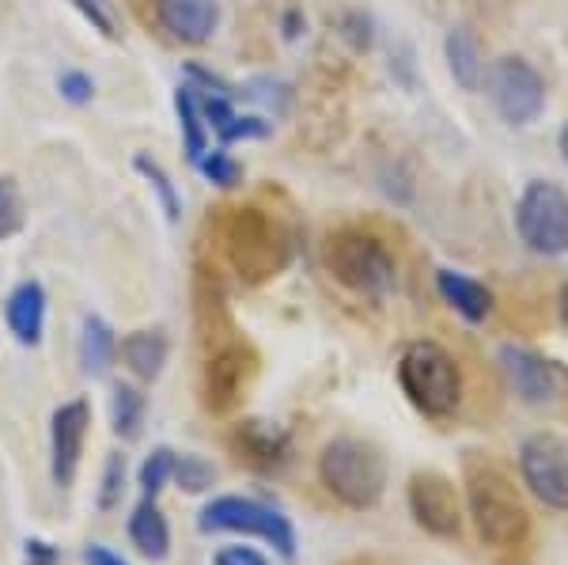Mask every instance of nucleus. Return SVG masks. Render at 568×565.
I'll return each instance as SVG.
<instances>
[{"label": "nucleus", "instance_id": "2eb2a0df", "mask_svg": "<svg viewBox=\"0 0 568 565\" xmlns=\"http://www.w3.org/2000/svg\"><path fill=\"white\" fill-rule=\"evenodd\" d=\"M8 331L20 345H39L45 334V289L39 281H20L4 300Z\"/></svg>", "mask_w": 568, "mask_h": 565}, {"label": "nucleus", "instance_id": "f8f14e48", "mask_svg": "<svg viewBox=\"0 0 568 565\" xmlns=\"http://www.w3.org/2000/svg\"><path fill=\"white\" fill-rule=\"evenodd\" d=\"M160 23L171 39L201 46L220 27V0H160Z\"/></svg>", "mask_w": 568, "mask_h": 565}, {"label": "nucleus", "instance_id": "c756f323", "mask_svg": "<svg viewBox=\"0 0 568 565\" xmlns=\"http://www.w3.org/2000/svg\"><path fill=\"white\" fill-rule=\"evenodd\" d=\"M72 4H77V12L84 16L103 39H118V16L106 0H72Z\"/></svg>", "mask_w": 568, "mask_h": 565}, {"label": "nucleus", "instance_id": "473e14b6", "mask_svg": "<svg viewBox=\"0 0 568 565\" xmlns=\"http://www.w3.org/2000/svg\"><path fill=\"white\" fill-rule=\"evenodd\" d=\"M80 558H84V565H130L122 554H114L103 543H88L84 551H80Z\"/></svg>", "mask_w": 568, "mask_h": 565}, {"label": "nucleus", "instance_id": "412c9836", "mask_svg": "<svg viewBox=\"0 0 568 565\" xmlns=\"http://www.w3.org/2000/svg\"><path fill=\"white\" fill-rule=\"evenodd\" d=\"M144 414H149V398L133 384H118L110 395V425L122 441H136L144 433Z\"/></svg>", "mask_w": 568, "mask_h": 565}, {"label": "nucleus", "instance_id": "0eeeda50", "mask_svg": "<svg viewBox=\"0 0 568 565\" xmlns=\"http://www.w3.org/2000/svg\"><path fill=\"white\" fill-rule=\"evenodd\" d=\"M481 91L497 118L511 130L535 125L546 111V80L542 72L530 65L519 53H504V58L485 65Z\"/></svg>", "mask_w": 568, "mask_h": 565}, {"label": "nucleus", "instance_id": "5701e85b", "mask_svg": "<svg viewBox=\"0 0 568 565\" xmlns=\"http://www.w3.org/2000/svg\"><path fill=\"white\" fill-rule=\"evenodd\" d=\"M171 482H179V490H186V494H205V490H213L216 482V467L205 460V455H175V475Z\"/></svg>", "mask_w": 568, "mask_h": 565}, {"label": "nucleus", "instance_id": "4be33fe9", "mask_svg": "<svg viewBox=\"0 0 568 565\" xmlns=\"http://www.w3.org/2000/svg\"><path fill=\"white\" fill-rule=\"evenodd\" d=\"M194 168L205 175L213 186L220 190H232V186H240V179H243V163L232 157V152L224 149V144H216V149H209L205 157H201Z\"/></svg>", "mask_w": 568, "mask_h": 565}, {"label": "nucleus", "instance_id": "dca6fc26", "mask_svg": "<svg viewBox=\"0 0 568 565\" xmlns=\"http://www.w3.org/2000/svg\"><path fill=\"white\" fill-rule=\"evenodd\" d=\"M444 58H447V72L455 77V84L463 91H481L485 80V58L481 46L466 27H452L444 39Z\"/></svg>", "mask_w": 568, "mask_h": 565}, {"label": "nucleus", "instance_id": "a878e982", "mask_svg": "<svg viewBox=\"0 0 568 565\" xmlns=\"http://www.w3.org/2000/svg\"><path fill=\"white\" fill-rule=\"evenodd\" d=\"M23 194L16 186V179H0V243L12 240V235L23 232Z\"/></svg>", "mask_w": 568, "mask_h": 565}, {"label": "nucleus", "instance_id": "cd10ccee", "mask_svg": "<svg viewBox=\"0 0 568 565\" xmlns=\"http://www.w3.org/2000/svg\"><path fill=\"white\" fill-rule=\"evenodd\" d=\"M270 130H273V122H265L258 114H235L216 137H220V144H232V141H258V137H265Z\"/></svg>", "mask_w": 568, "mask_h": 565}, {"label": "nucleus", "instance_id": "6ab92c4d", "mask_svg": "<svg viewBox=\"0 0 568 565\" xmlns=\"http://www.w3.org/2000/svg\"><path fill=\"white\" fill-rule=\"evenodd\" d=\"M130 543L144 554V558H152V562L168 558L171 527H168V516L160 513V505H155L152 497H144L141 505L133 508V516H130Z\"/></svg>", "mask_w": 568, "mask_h": 565}, {"label": "nucleus", "instance_id": "7c9ffc66", "mask_svg": "<svg viewBox=\"0 0 568 565\" xmlns=\"http://www.w3.org/2000/svg\"><path fill=\"white\" fill-rule=\"evenodd\" d=\"M213 565H270V558L262 551H254V546L232 543V546H220L213 554Z\"/></svg>", "mask_w": 568, "mask_h": 565}, {"label": "nucleus", "instance_id": "f704fd0d", "mask_svg": "<svg viewBox=\"0 0 568 565\" xmlns=\"http://www.w3.org/2000/svg\"><path fill=\"white\" fill-rule=\"evenodd\" d=\"M557 319H561V326L568 331V281L561 285V293H557Z\"/></svg>", "mask_w": 568, "mask_h": 565}, {"label": "nucleus", "instance_id": "b1692460", "mask_svg": "<svg viewBox=\"0 0 568 565\" xmlns=\"http://www.w3.org/2000/svg\"><path fill=\"white\" fill-rule=\"evenodd\" d=\"M133 168L141 171V175L149 179V186L155 190V194H160V205H163V213H168V221H171V224H179L182 202H179V190H175V182H171L168 171H163L160 163L149 160V157H136V160H133Z\"/></svg>", "mask_w": 568, "mask_h": 565}, {"label": "nucleus", "instance_id": "f3484780", "mask_svg": "<svg viewBox=\"0 0 568 565\" xmlns=\"http://www.w3.org/2000/svg\"><path fill=\"white\" fill-rule=\"evenodd\" d=\"M77 353H80V369H84L91 380L106 376V372L114 369V357H118V334H114V326H110L103 315H84Z\"/></svg>", "mask_w": 568, "mask_h": 565}, {"label": "nucleus", "instance_id": "4468645a", "mask_svg": "<svg viewBox=\"0 0 568 565\" xmlns=\"http://www.w3.org/2000/svg\"><path fill=\"white\" fill-rule=\"evenodd\" d=\"M235 448H240V455L251 467L281 471L284 463H288L292 441L277 422H258V417H254V422H243L240 430H235Z\"/></svg>", "mask_w": 568, "mask_h": 565}, {"label": "nucleus", "instance_id": "c85d7f7f", "mask_svg": "<svg viewBox=\"0 0 568 565\" xmlns=\"http://www.w3.org/2000/svg\"><path fill=\"white\" fill-rule=\"evenodd\" d=\"M58 91H61V99L72 107H88L91 99H95V80L88 77V72H80V69H69V72H61L58 77Z\"/></svg>", "mask_w": 568, "mask_h": 565}, {"label": "nucleus", "instance_id": "6e6552de", "mask_svg": "<svg viewBox=\"0 0 568 565\" xmlns=\"http://www.w3.org/2000/svg\"><path fill=\"white\" fill-rule=\"evenodd\" d=\"M497 364L508 387L516 391V398L530 410H554L568 398V372L557 361L530 350V345L504 342L497 350Z\"/></svg>", "mask_w": 568, "mask_h": 565}, {"label": "nucleus", "instance_id": "2f4dec72", "mask_svg": "<svg viewBox=\"0 0 568 565\" xmlns=\"http://www.w3.org/2000/svg\"><path fill=\"white\" fill-rule=\"evenodd\" d=\"M23 558L27 565H58L61 562V551L45 539H27L23 543Z\"/></svg>", "mask_w": 568, "mask_h": 565}, {"label": "nucleus", "instance_id": "423d86ee", "mask_svg": "<svg viewBox=\"0 0 568 565\" xmlns=\"http://www.w3.org/2000/svg\"><path fill=\"white\" fill-rule=\"evenodd\" d=\"M516 235L538 259L568 254V190L554 179H530L516 198Z\"/></svg>", "mask_w": 568, "mask_h": 565}, {"label": "nucleus", "instance_id": "bb28decb", "mask_svg": "<svg viewBox=\"0 0 568 565\" xmlns=\"http://www.w3.org/2000/svg\"><path fill=\"white\" fill-rule=\"evenodd\" d=\"M125 494V455H110L103 467V486H99V508L110 513V508L122 505Z\"/></svg>", "mask_w": 568, "mask_h": 565}, {"label": "nucleus", "instance_id": "f257e3e1", "mask_svg": "<svg viewBox=\"0 0 568 565\" xmlns=\"http://www.w3.org/2000/svg\"><path fill=\"white\" fill-rule=\"evenodd\" d=\"M466 521L485 551L516 554L530 543V508L511 486V478L497 467H481L466 478Z\"/></svg>", "mask_w": 568, "mask_h": 565}, {"label": "nucleus", "instance_id": "1a4fd4ad", "mask_svg": "<svg viewBox=\"0 0 568 565\" xmlns=\"http://www.w3.org/2000/svg\"><path fill=\"white\" fill-rule=\"evenodd\" d=\"M519 482L549 513H568V441L557 433H535L519 444Z\"/></svg>", "mask_w": 568, "mask_h": 565}, {"label": "nucleus", "instance_id": "a211bd4d", "mask_svg": "<svg viewBox=\"0 0 568 565\" xmlns=\"http://www.w3.org/2000/svg\"><path fill=\"white\" fill-rule=\"evenodd\" d=\"M118 357L136 380H160L168 364V339L160 331H133L118 342Z\"/></svg>", "mask_w": 568, "mask_h": 565}, {"label": "nucleus", "instance_id": "c9c22d12", "mask_svg": "<svg viewBox=\"0 0 568 565\" xmlns=\"http://www.w3.org/2000/svg\"><path fill=\"white\" fill-rule=\"evenodd\" d=\"M557 152H561L565 168H568V122L561 125V133H557Z\"/></svg>", "mask_w": 568, "mask_h": 565}, {"label": "nucleus", "instance_id": "aec40b11", "mask_svg": "<svg viewBox=\"0 0 568 565\" xmlns=\"http://www.w3.org/2000/svg\"><path fill=\"white\" fill-rule=\"evenodd\" d=\"M175 114H179V130H182V149H186V160L197 163L209 152V125L201 118V103L194 84H179L175 91Z\"/></svg>", "mask_w": 568, "mask_h": 565}, {"label": "nucleus", "instance_id": "7ed1b4c3", "mask_svg": "<svg viewBox=\"0 0 568 565\" xmlns=\"http://www.w3.org/2000/svg\"><path fill=\"white\" fill-rule=\"evenodd\" d=\"M318 482L337 505L368 513L387 494V460L361 436H334L318 452Z\"/></svg>", "mask_w": 568, "mask_h": 565}, {"label": "nucleus", "instance_id": "f03ea898", "mask_svg": "<svg viewBox=\"0 0 568 565\" xmlns=\"http://www.w3.org/2000/svg\"><path fill=\"white\" fill-rule=\"evenodd\" d=\"M398 387L417 414L444 422L463 406V369L447 345L417 339L398 357Z\"/></svg>", "mask_w": 568, "mask_h": 565}, {"label": "nucleus", "instance_id": "20e7f679", "mask_svg": "<svg viewBox=\"0 0 568 565\" xmlns=\"http://www.w3.org/2000/svg\"><path fill=\"white\" fill-rule=\"evenodd\" d=\"M326 270L349 293L368 300H383L398 285V262L387 251V243L375 240L372 232H361V228H345V232L329 235Z\"/></svg>", "mask_w": 568, "mask_h": 565}, {"label": "nucleus", "instance_id": "72a5a7b5", "mask_svg": "<svg viewBox=\"0 0 568 565\" xmlns=\"http://www.w3.org/2000/svg\"><path fill=\"white\" fill-rule=\"evenodd\" d=\"M304 31H307V20H304V16H300V12H288V16H284V39L296 42Z\"/></svg>", "mask_w": 568, "mask_h": 565}, {"label": "nucleus", "instance_id": "ddd939ff", "mask_svg": "<svg viewBox=\"0 0 568 565\" xmlns=\"http://www.w3.org/2000/svg\"><path fill=\"white\" fill-rule=\"evenodd\" d=\"M436 293L455 315H463L474 326L493 315V289L463 270H436Z\"/></svg>", "mask_w": 568, "mask_h": 565}, {"label": "nucleus", "instance_id": "9d476101", "mask_svg": "<svg viewBox=\"0 0 568 565\" xmlns=\"http://www.w3.org/2000/svg\"><path fill=\"white\" fill-rule=\"evenodd\" d=\"M406 501H409V513H414L417 527H425V532L436 535V539H459L466 508L459 501V490H455L444 475H436V471L414 475L409 478Z\"/></svg>", "mask_w": 568, "mask_h": 565}, {"label": "nucleus", "instance_id": "9b49d317", "mask_svg": "<svg viewBox=\"0 0 568 565\" xmlns=\"http://www.w3.org/2000/svg\"><path fill=\"white\" fill-rule=\"evenodd\" d=\"M88 425H91V406L84 398H72L61 403L50 417V475L53 486H72L80 471V455H84L88 441Z\"/></svg>", "mask_w": 568, "mask_h": 565}, {"label": "nucleus", "instance_id": "39448f33", "mask_svg": "<svg viewBox=\"0 0 568 565\" xmlns=\"http://www.w3.org/2000/svg\"><path fill=\"white\" fill-rule=\"evenodd\" d=\"M197 527L205 535H213V532L254 535V539L270 543L284 562L296 558V527H292V521L281 508L265 505L258 497H240V494L213 497L197 513Z\"/></svg>", "mask_w": 568, "mask_h": 565}, {"label": "nucleus", "instance_id": "393cba45", "mask_svg": "<svg viewBox=\"0 0 568 565\" xmlns=\"http://www.w3.org/2000/svg\"><path fill=\"white\" fill-rule=\"evenodd\" d=\"M171 475H175V452L171 448H152L149 460L141 463V475H136V486H141L144 497H160V490L168 486Z\"/></svg>", "mask_w": 568, "mask_h": 565}]
</instances>
